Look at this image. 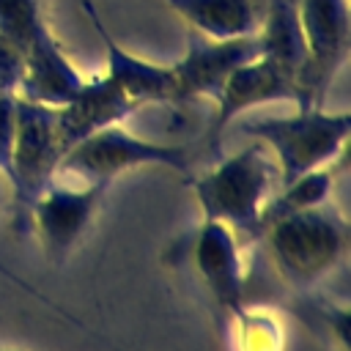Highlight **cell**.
<instances>
[{
  "mask_svg": "<svg viewBox=\"0 0 351 351\" xmlns=\"http://www.w3.org/2000/svg\"><path fill=\"white\" fill-rule=\"evenodd\" d=\"M261 236L280 277L293 288H310L346 258L348 222L326 200L271 219Z\"/></svg>",
  "mask_w": 351,
  "mask_h": 351,
  "instance_id": "obj_1",
  "label": "cell"
},
{
  "mask_svg": "<svg viewBox=\"0 0 351 351\" xmlns=\"http://www.w3.org/2000/svg\"><path fill=\"white\" fill-rule=\"evenodd\" d=\"M277 167L266 156V148L252 145L222 156L214 167L189 181L203 219L225 222L236 236H258L261 214L271 197Z\"/></svg>",
  "mask_w": 351,
  "mask_h": 351,
  "instance_id": "obj_2",
  "label": "cell"
},
{
  "mask_svg": "<svg viewBox=\"0 0 351 351\" xmlns=\"http://www.w3.org/2000/svg\"><path fill=\"white\" fill-rule=\"evenodd\" d=\"M244 134L271 151V162L282 184L332 162L346 151L351 134V115L346 110L296 107L288 115H271L244 123Z\"/></svg>",
  "mask_w": 351,
  "mask_h": 351,
  "instance_id": "obj_3",
  "label": "cell"
},
{
  "mask_svg": "<svg viewBox=\"0 0 351 351\" xmlns=\"http://www.w3.org/2000/svg\"><path fill=\"white\" fill-rule=\"evenodd\" d=\"M154 165L189 173L192 148L184 143L145 140L140 134L126 132L121 123H115L71 145L58 162V176H71L80 184L110 186L126 170L154 167Z\"/></svg>",
  "mask_w": 351,
  "mask_h": 351,
  "instance_id": "obj_4",
  "label": "cell"
},
{
  "mask_svg": "<svg viewBox=\"0 0 351 351\" xmlns=\"http://www.w3.org/2000/svg\"><path fill=\"white\" fill-rule=\"evenodd\" d=\"M296 8L307 47L296 107H318L348 60L351 5L348 0H296Z\"/></svg>",
  "mask_w": 351,
  "mask_h": 351,
  "instance_id": "obj_5",
  "label": "cell"
},
{
  "mask_svg": "<svg viewBox=\"0 0 351 351\" xmlns=\"http://www.w3.org/2000/svg\"><path fill=\"white\" fill-rule=\"evenodd\" d=\"M60 140L55 107H44L16 96V137L11 154V195L19 208H30L36 195L58 178Z\"/></svg>",
  "mask_w": 351,
  "mask_h": 351,
  "instance_id": "obj_6",
  "label": "cell"
},
{
  "mask_svg": "<svg viewBox=\"0 0 351 351\" xmlns=\"http://www.w3.org/2000/svg\"><path fill=\"white\" fill-rule=\"evenodd\" d=\"M104 192L107 186H99V184L71 186V184L52 181L36 195L27 214L33 219L44 255L55 266H60L71 255V250L82 241Z\"/></svg>",
  "mask_w": 351,
  "mask_h": 351,
  "instance_id": "obj_7",
  "label": "cell"
},
{
  "mask_svg": "<svg viewBox=\"0 0 351 351\" xmlns=\"http://www.w3.org/2000/svg\"><path fill=\"white\" fill-rule=\"evenodd\" d=\"M255 55H258L255 36L217 41L192 33L181 60L173 63L178 104L192 99H214L225 85V80Z\"/></svg>",
  "mask_w": 351,
  "mask_h": 351,
  "instance_id": "obj_8",
  "label": "cell"
},
{
  "mask_svg": "<svg viewBox=\"0 0 351 351\" xmlns=\"http://www.w3.org/2000/svg\"><path fill=\"white\" fill-rule=\"evenodd\" d=\"M274 101H291L299 104V90L291 74H285L280 66H274L271 60L255 55L252 60L241 63L219 88V93L214 96V115H211V126H208V140L211 145L219 143L222 132L247 110L252 107H263V104H274Z\"/></svg>",
  "mask_w": 351,
  "mask_h": 351,
  "instance_id": "obj_9",
  "label": "cell"
},
{
  "mask_svg": "<svg viewBox=\"0 0 351 351\" xmlns=\"http://www.w3.org/2000/svg\"><path fill=\"white\" fill-rule=\"evenodd\" d=\"M189 258L206 291L230 318L244 310V261L239 236L217 219H200L192 236Z\"/></svg>",
  "mask_w": 351,
  "mask_h": 351,
  "instance_id": "obj_10",
  "label": "cell"
},
{
  "mask_svg": "<svg viewBox=\"0 0 351 351\" xmlns=\"http://www.w3.org/2000/svg\"><path fill=\"white\" fill-rule=\"evenodd\" d=\"M80 5H82V14L88 16V22L93 25V30L104 47V77L115 88H121L129 99H134L140 107H145V104H178L173 66L151 63V60L123 49L110 36L96 5L90 0H82Z\"/></svg>",
  "mask_w": 351,
  "mask_h": 351,
  "instance_id": "obj_11",
  "label": "cell"
},
{
  "mask_svg": "<svg viewBox=\"0 0 351 351\" xmlns=\"http://www.w3.org/2000/svg\"><path fill=\"white\" fill-rule=\"evenodd\" d=\"M134 110H140V104L134 99H129L121 88H115L104 74L88 77L71 101H66L63 107H55L60 151L66 154L80 140H85L107 126L123 123Z\"/></svg>",
  "mask_w": 351,
  "mask_h": 351,
  "instance_id": "obj_12",
  "label": "cell"
},
{
  "mask_svg": "<svg viewBox=\"0 0 351 351\" xmlns=\"http://www.w3.org/2000/svg\"><path fill=\"white\" fill-rule=\"evenodd\" d=\"M85 80L88 77L71 63L47 25L25 49V71L16 96L44 107H63L80 93Z\"/></svg>",
  "mask_w": 351,
  "mask_h": 351,
  "instance_id": "obj_13",
  "label": "cell"
},
{
  "mask_svg": "<svg viewBox=\"0 0 351 351\" xmlns=\"http://www.w3.org/2000/svg\"><path fill=\"white\" fill-rule=\"evenodd\" d=\"M255 41H258V55L280 66L285 74H291L299 90V80L307 66V47H304L296 0H266L258 16Z\"/></svg>",
  "mask_w": 351,
  "mask_h": 351,
  "instance_id": "obj_14",
  "label": "cell"
},
{
  "mask_svg": "<svg viewBox=\"0 0 351 351\" xmlns=\"http://www.w3.org/2000/svg\"><path fill=\"white\" fill-rule=\"evenodd\" d=\"M176 16L186 22L195 36L203 38H241L255 36L258 0H162Z\"/></svg>",
  "mask_w": 351,
  "mask_h": 351,
  "instance_id": "obj_15",
  "label": "cell"
},
{
  "mask_svg": "<svg viewBox=\"0 0 351 351\" xmlns=\"http://www.w3.org/2000/svg\"><path fill=\"white\" fill-rule=\"evenodd\" d=\"M332 170L329 167H321V170H310L288 184H282L280 192H271L269 203L263 206V214H261V230L271 222V219H280L285 214H293V211H304V208H313V206H321L332 197ZM261 236V233H258Z\"/></svg>",
  "mask_w": 351,
  "mask_h": 351,
  "instance_id": "obj_16",
  "label": "cell"
},
{
  "mask_svg": "<svg viewBox=\"0 0 351 351\" xmlns=\"http://www.w3.org/2000/svg\"><path fill=\"white\" fill-rule=\"evenodd\" d=\"M47 27L41 0H0V36L22 52Z\"/></svg>",
  "mask_w": 351,
  "mask_h": 351,
  "instance_id": "obj_17",
  "label": "cell"
},
{
  "mask_svg": "<svg viewBox=\"0 0 351 351\" xmlns=\"http://www.w3.org/2000/svg\"><path fill=\"white\" fill-rule=\"evenodd\" d=\"M233 321L239 326V351H282V329L271 313L244 307Z\"/></svg>",
  "mask_w": 351,
  "mask_h": 351,
  "instance_id": "obj_18",
  "label": "cell"
},
{
  "mask_svg": "<svg viewBox=\"0 0 351 351\" xmlns=\"http://www.w3.org/2000/svg\"><path fill=\"white\" fill-rule=\"evenodd\" d=\"M14 137H16V96L0 93V176L5 181L11 176Z\"/></svg>",
  "mask_w": 351,
  "mask_h": 351,
  "instance_id": "obj_19",
  "label": "cell"
},
{
  "mask_svg": "<svg viewBox=\"0 0 351 351\" xmlns=\"http://www.w3.org/2000/svg\"><path fill=\"white\" fill-rule=\"evenodd\" d=\"M22 71H25V52L0 36V93L16 96L19 82H22Z\"/></svg>",
  "mask_w": 351,
  "mask_h": 351,
  "instance_id": "obj_20",
  "label": "cell"
},
{
  "mask_svg": "<svg viewBox=\"0 0 351 351\" xmlns=\"http://www.w3.org/2000/svg\"><path fill=\"white\" fill-rule=\"evenodd\" d=\"M3 181H5V178L0 176V203H3Z\"/></svg>",
  "mask_w": 351,
  "mask_h": 351,
  "instance_id": "obj_21",
  "label": "cell"
},
{
  "mask_svg": "<svg viewBox=\"0 0 351 351\" xmlns=\"http://www.w3.org/2000/svg\"><path fill=\"white\" fill-rule=\"evenodd\" d=\"M0 351H16V348H0Z\"/></svg>",
  "mask_w": 351,
  "mask_h": 351,
  "instance_id": "obj_22",
  "label": "cell"
}]
</instances>
